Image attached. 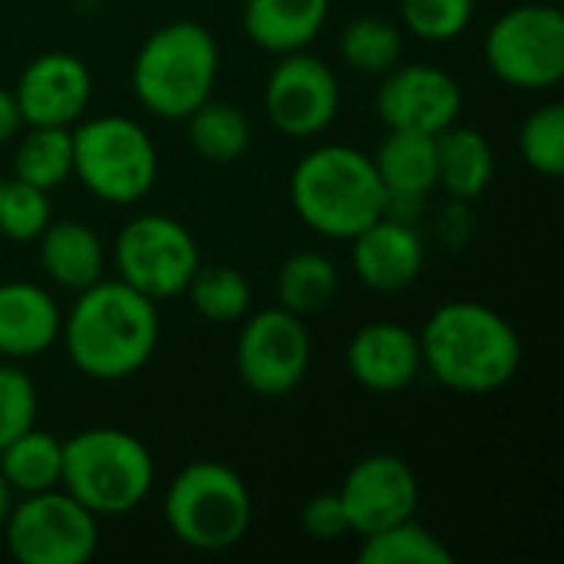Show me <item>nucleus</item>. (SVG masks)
Returning <instances> with one entry per match:
<instances>
[{
    "instance_id": "nucleus-1",
    "label": "nucleus",
    "mask_w": 564,
    "mask_h": 564,
    "mask_svg": "<svg viewBox=\"0 0 564 564\" xmlns=\"http://www.w3.org/2000/svg\"><path fill=\"white\" fill-rule=\"evenodd\" d=\"M69 364L89 380H126L139 373L159 347V304L126 281H106L76 291L59 327Z\"/></svg>"
},
{
    "instance_id": "nucleus-2",
    "label": "nucleus",
    "mask_w": 564,
    "mask_h": 564,
    "mask_svg": "<svg viewBox=\"0 0 564 564\" xmlns=\"http://www.w3.org/2000/svg\"><path fill=\"white\" fill-rule=\"evenodd\" d=\"M420 354L436 383L466 397L509 387L522 367L519 330L479 301L440 304L420 330Z\"/></svg>"
},
{
    "instance_id": "nucleus-3",
    "label": "nucleus",
    "mask_w": 564,
    "mask_h": 564,
    "mask_svg": "<svg viewBox=\"0 0 564 564\" xmlns=\"http://www.w3.org/2000/svg\"><path fill=\"white\" fill-rule=\"evenodd\" d=\"M297 218L334 241H350L387 212V192L373 159L350 145H317L288 182Z\"/></svg>"
},
{
    "instance_id": "nucleus-4",
    "label": "nucleus",
    "mask_w": 564,
    "mask_h": 564,
    "mask_svg": "<svg viewBox=\"0 0 564 564\" xmlns=\"http://www.w3.org/2000/svg\"><path fill=\"white\" fill-rule=\"evenodd\" d=\"M221 69L218 40L195 20L162 23L132 59V93L159 119L185 122L215 89Z\"/></svg>"
},
{
    "instance_id": "nucleus-5",
    "label": "nucleus",
    "mask_w": 564,
    "mask_h": 564,
    "mask_svg": "<svg viewBox=\"0 0 564 564\" xmlns=\"http://www.w3.org/2000/svg\"><path fill=\"white\" fill-rule=\"evenodd\" d=\"M152 486L155 459L139 436L116 426H93L63 440L59 489L96 519L129 516L145 502Z\"/></svg>"
},
{
    "instance_id": "nucleus-6",
    "label": "nucleus",
    "mask_w": 564,
    "mask_h": 564,
    "mask_svg": "<svg viewBox=\"0 0 564 564\" xmlns=\"http://www.w3.org/2000/svg\"><path fill=\"white\" fill-rule=\"evenodd\" d=\"M165 525L172 535L195 552H228L241 545L251 529V492L245 479L218 463V459H195L169 482L165 502Z\"/></svg>"
},
{
    "instance_id": "nucleus-7",
    "label": "nucleus",
    "mask_w": 564,
    "mask_h": 564,
    "mask_svg": "<svg viewBox=\"0 0 564 564\" xmlns=\"http://www.w3.org/2000/svg\"><path fill=\"white\" fill-rule=\"evenodd\" d=\"M73 175L106 205L142 202L159 175V152L142 122L93 116L73 126Z\"/></svg>"
},
{
    "instance_id": "nucleus-8",
    "label": "nucleus",
    "mask_w": 564,
    "mask_h": 564,
    "mask_svg": "<svg viewBox=\"0 0 564 564\" xmlns=\"http://www.w3.org/2000/svg\"><path fill=\"white\" fill-rule=\"evenodd\" d=\"M486 63L506 86L552 89L564 79V17L545 0H525L486 33Z\"/></svg>"
},
{
    "instance_id": "nucleus-9",
    "label": "nucleus",
    "mask_w": 564,
    "mask_h": 564,
    "mask_svg": "<svg viewBox=\"0 0 564 564\" xmlns=\"http://www.w3.org/2000/svg\"><path fill=\"white\" fill-rule=\"evenodd\" d=\"M3 535L20 564H83L99 549V519L66 489H46L13 502Z\"/></svg>"
},
{
    "instance_id": "nucleus-10",
    "label": "nucleus",
    "mask_w": 564,
    "mask_h": 564,
    "mask_svg": "<svg viewBox=\"0 0 564 564\" xmlns=\"http://www.w3.org/2000/svg\"><path fill=\"white\" fill-rule=\"evenodd\" d=\"M198 264L202 254L195 235L172 215H139L116 238L119 281L142 291L155 304L185 294Z\"/></svg>"
},
{
    "instance_id": "nucleus-11",
    "label": "nucleus",
    "mask_w": 564,
    "mask_h": 564,
    "mask_svg": "<svg viewBox=\"0 0 564 564\" xmlns=\"http://www.w3.org/2000/svg\"><path fill=\"white\" fill-rule=\"evenodd\" d=\"M311 367V334L291 311L264 307L241 321L235 340L238 380L258 397L294 393Z\"/></svg>"
},
{
    "instance_id": "nucleus-12",
    "label": "nucleus",
    "mask_w": 564,
    "mask_h": 564,
    "mask_svg": "<svg viewBox=\"0 0 564 564\" xmlns=\"http://www.w3.org/2000/svg\"><path fill=\"white\" fill-rule=\"evenodd\" d=\"M340 109L337 73L314 53H284L264 79V116L291 139L321 135Z\"/></svg>"
},
{
    "instance_id": "nucleus-13",
    "label": "nucleus",
    "mask_w": 564,
    "mask_h": 564,
    "mask_svg": "<svg viewBox=\"0 0 564 564\" xmlns=\"http://www.w3.org/2000/svg\"><path fill=\"white\" fill-rule=\"evenodd\" d=\"M377 116L387 129L440 135L463 112V86L433 63H397L380 76Z\"/></svg>"
},
{
    "instance_id": "nucleus-14",
    "label": "nucleus",
    "mask_w": 564,
    "mask_h": 564,
    "mask_svg": "<svg viewBox=\"0 0 564 564\" xmlns=\"http://www.w3.org/2000/svg\"><path fill=\"white\" fill-rule=\"evenodd\" d=\"M337 496L347 512L350 532L370 535L416 516L420 479L406 459L393 453H373L347 469Z\"/></svg>"
},
{
    "instance_id": "nucleus-15",
    "label": "nucleus",
    "mask_w": 564,
    "mask_h": 564,
    "mask_svg": "<svg viewBox=\"0 0 564 564\" xmlns=\"http://www.w3.org/2000/svg\"><path fill=\"white\" fill-rule=\"evenodd\" d=\"M13 99L20 106L23 126L73 129L89 109L93 73L76 53L50 50L23 66L13 86Z\"/></svg>"
},
{
    "instance_id": "nucleus-16",
    "label": "nucleus",
    "mask_w": 564,
    "mask_h": 564,
    "mask_svg": "<svg viewBox=\"0 0 564 564\" xmlns=\"http://www.w3.org/2000/svg\"><path fill=\"white\" fill-rule=\"evenodd\" d=\"M354 274L377 294H397L416 284L426 264V245L413 221L380 215L350 238Z\"/></svg>"
},
{
    "instance_id": "nucleus-17",
    "label": "nucleus",
    "mask_w": 564,
    "mask_h": 564,
    "mask_svg": "<svg viewBox=\"0 0 564 564\" xmlns=\"http://www.w3.org/2000/svg\"><path fill=\"white\" fill-rule=\"evenodd\" d=\"M347 370L370 393H400L423 370L420 334L400 321H370L347 344Z\"/></svg>"
},
{
    "instance_id": "nucleus-18",
    "label": "nucleus",
    "mask_w": 564,
    "mask_h": 564,
    "mask_svg": "<svg viewBox=\"0 0 564 564\" xmlns=\"http://www.w3.org/2000/svg\"><path fill=\"white\" fill-rule=\"evenodd\" d=\"M370 159L387 192L383 215L413 221L426 195L436 188V135L387 129L383 142Z\"/></svg>"
},
{
    "instance_id": "nucleus-19",
    "label": "nucleus",
    "mask_w": 564,
    "mask_h": 564,
    "mask_svg": "<svg viewBox=\"0 0 564 564\" xmlns=\"http://www.w3.org/2000/svg\"><path fill=\"white\" fill-rule=\"evenodd\" d=\"M63 314L50 291L33 281L0 284V357L33 360L59 340Z\"/></svg>"
},
{
    "instance_id": "nucleus-20",
    "label": "nucleus",
    "mask_w": 564,
    "mask_h": 564,
    "mask_svg": "<svg viewBox=\"0 0 564 564\" xmlns=\"http://www.w3.org/2000/svg\"><path fill=\"white\" fill-rule=\"evenodd\" d=\"M327 10L330 0H245L241 26L254 46L284 56L307 50L321 36Z\"/></svg>"
},
{
    "instance_id": "nucleus-21",
    "label": "nucleus",
    "mask_w": 564,
    "mask_h": 564,
    "mask_svg": "<svg viewBox=\"0 0 564 564\" xmlns=\"http://www.w3.org/2000/svg\"><path fill=\"white\" fill-rule=\"evenodd\" d=\"M496 178V152L473 126H449L436 135V188L453 202H476Z\"/></svg>"
},
{
    "instance_id": "nucleus-22",
    "label": "nucleus",
    "mask_w": 564,
    "mask_h": 564,
    "mask_svg": "<svg viewBox=\"0 0 564 564\" xmlns=\"http://www.w3.org/2000/svg\"><path fill=\"white\" fill-rule=\"evenodd\" d=\"M36 241H40V264L46 278L63 291L76 294L96 284L106 271V248L99 235L83 221L53 218Z\"/></svg>"
},
{
    "instance_id": "nucleus-23",
    "label": "nucleus",
    "mask_w": 564,
    "mask_h": 564,
    "mask_svg": "<svg viewBox=\"0 0 564 564\" xmlns=\"http://www.w3.org/2000/svg\"><path fill=\"white\" fill-rule=\"evenodd\" d=\"M0 476L17 496L59 489L63 479V440L30 426L0 449Z\"/></svg>"
},
{
    "instance_id": "nucleus-24",
    "label": "nucleus",
    "mask_w": 564,
    "mask_h": 564,
    "mask_svg": "<svg viewBox=\"0 0 564 564\" xmlns=\"http://www.w3.org/2000/svg\"><path fill=\"white\" fill-rule=\"evenodd\" d=\"M188 145L215 165L238 162L251 145V119L241 106L225 99H205L188 119Z\"/></svg>"
},
{
    "instance_id": "nucleus-25",
    "label": "nucleus",
    "mask_w": 564,
    "mask_h": 564,
    "mask_svg": "<svg viewBox=\"0 0 564 564\" xmlns=\"http://www.w3.org/2000/svg\"><path fill=\"white\" fill-rule=\"evenodd\" d=\"M73 175V129L26 126L13 152V178L43 192L63 185Z\"/></svg>"
},
{
    "instance_id": "nucleus-26",
    "label": "nucleus",
    "mask_w": 564,
    "mask_h": 564,
    "mask_svg": "<svg viewBox=\"0 0 564 564\" xmlns=\"http://www.w3.org/2000/svg\"><path fill=\"white\" fill-rule=\"evenodd\" d=\"M337 264L321 251H294L278 271V304L297 317L327 307L337 297Z\"/></svg>"
},
{
    "instance_id": "nucleus-27",
    "label": "nucleus",
    "mask_w": 564,
    "mask_h": 564,
    "mask_svg": "<svg viewBox=\"0 0 564 564\" xmlns=\"http://www.w3.org/2000/svg\"><path fill=\"white\" fill-rule=\"evenodd\" d=\"M185 294L208 324H241L251 311V284L231 264H198Z\"/></svg>"
},
{
    "instance_id": "nucleus-28",
    "label": "nucleus",
    "mask_w": 564,
    "mask_h": 564,
    "mask_svg": "<svg viewBox=\"0 0 564 564\" xmlns=\"http://www.w3.org/2000/svg\"><path fill=\"white\" fill-rule=\"evenodd\" d=\"M360 564H453L456 555L413 516L380 532L360 535Z\"/></svg>"
},
{
    "instance_id": "nucleus-29",
    "label": "nucleus",
    "mask_w": 564,
    "mask_h": 564,
    "mask_svg": "<svg viewBox=\"0 0 564 564\" xmlns=\"http://www.w3.org/2000/svg\"><path fill=\"white\" fill-rule=\"evenodd\" d=\"M340 59L367 76H383L403 59V30L383 17H354L340 33Z\"/></svg>"
},
{
    "instance_id": "nucleus-30",
    "label": "nucleus",
    "mask_w": 564,
    "mask_h": 564,
    "mask_svg": "<svg viewBox=\"0 0 564 564\" xmlns=\"http://www.w3.org/2000/svg\"><path fill=\"white\" fill-rule=\"evenodd\" d=\"M519 152L522 162L545 178L564 175V106L545 102L532 109L519 129Z\"/></svg>"
},
{
    "instance_id": "nucleus-31",
    "label": "nucleus",
    "mask_w": 564,
    "mask_h": 564,
    "mask_svg": "<svg viewBox=\"0 0 564 564\" xmlns=\"http://www.w3.org/2000/svg\"><path fill=\"white\" fill-rule=\"evenodd\" d=\"M53 221L50 192L30 185V182H3L0 188V235L10 241H36L43 228Z\"/></svg>"
},
{
    "instance_id": "nucleus-32",
    "label": "nucleus",
    "mask_w": 564,
    "mask_h": 564,
    "mask_svg": "<svg viewBox=\"0 0 564 564\" xmlns=\"http://www.w3.org/2000/svg\"><path fill=\"white\" fill-rule=\"evenodd\" d=\"M406 30L426 43H449L466 33L476 0H400Z\"/></svg>"
},
{
    "instance_id": "nucleus-33",
    "label": "nucleus",
    "mask_w": 564,
    "mask_h": 564,
    "mask_svg": "<svg viewBox=\"0 0 564 564\" xmlns=\"http://www.w3.org/2000/svg\"><path fill=\"white\" fill-rule=\"evenodd\" d=\"M40 397L26 370H20L13 360L0 364V449L36 426Z\"/></svg>"
},
{
    "instance_id": "nucleus-34",
    "label": "nucleus",
    "mask_w": 564,
    "mask_h": 564,
    "mask_svg": "<svg viewBox=\"0 0 564 564\" xmlns=\"http://www.w3.org/2000/svg\"><path fill=\"white\" fill-rule=\"evenodd\" d=\"M301 529L314 539V542H337L350 532L347 512L340 506L337 492H321L314 499L304 502L301 509Z\"/></svg>"
},
{
    "instance_id": "nucleus-35",
    "label": "nucleus",
    "mask_w": 564,
    "mask_h": 564,
    "mask_svg": "<svg viewBox=\"0 0 564 564\" xmlns=\"http://www.w3.org/2000/svg\"><path fill=\"white\" fill-rule=\"evenodd\" d=\"M23 119H20V106L13 99V89L0 86V145H7L17 132H20Z\"/></svg>"
},
{
    "instance_id": "nucleus-36",
    "label": "nucleus",
    "mask_w": 564,
    "mask_h": 564,
    "mask_svg": "<svg viewBox=\"0 0 564 564\" xmlns=\"http://www.w3.org/2000/svg\"><path fill=\"white\" fill-rule=\"evenodd\" d=\"M13 502H17V492L10 489V482L0 476V529H3V522H7V516H10V509H13Z\"/></svg>"
},
{
    "instance_id": "nucleus-37",
    "label": "nucleus",
    "mask_w": 564,
    "mask_h": 564,
    "mask_svg": "<svg viewBox=\"0 0 564 564\" xmlns=\"http://www.w3.org/2000/svg\"><path fill=\"white\" fill-rule=\"evenodd\" d=\"M0 188H3V182H0Z\"/></svg>"
}]
</instances>
